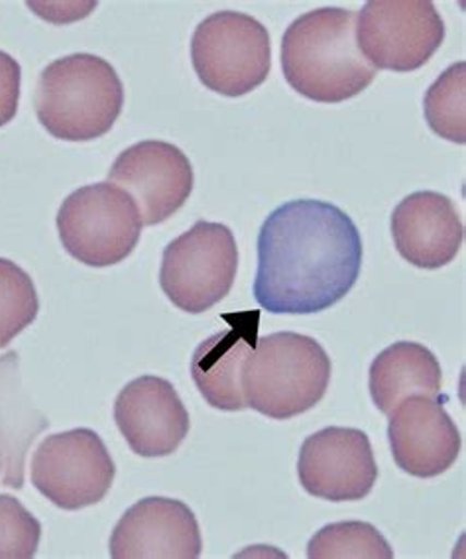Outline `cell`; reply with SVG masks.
Masks as SVG:
<instances>
[{
	"label": "cell",
	"mask_w": 466,
	"mask_h": 559,
	"mask_svg": "<svg viewBox=\"0 0 466 559\" xmlns=\"http://www.w3.org/2000/svg\"><path fill=\"white\" fill-rule=\"evenodd\" d=\"M21 85V63L7 51H0V129L9 124L19 112Z\"/></svg>",
	"instance_id": "cell-23"
},
{
	"label": "cell",
	"mask_w": 466,
	"mask_h": 559,
	"mask_svg": "<svg viewBox=\"0 0 466 559\" xmlns=\"http://www.w3.org/2000/svg\"><path fill=\"white\" fill-rule=\"evenodd\" d=\"M40 539V520L21 500L0 495V559H32Z\"/></svg>",
	"instance_id": "cell-22"
},
{
	"label": "cell",
	"mask_w": 466,
	"mask_h": 559,
	"mask_svg": "<svg viewBox=\"0 0 466 559\" xmlns=\"http://www.w3.org/2000/svg\"><path fill=\"white\" fill-rule=\"evenodd\" d=\"M282 70L291 90L315 103H343L377 78L358 48L357 14L337 7L306 12L282 38Z\"/></svg>",
	"instance_id": "cell-2"
},
{
	"label": "cell",
	"mask_w": 466,
	"mask_h": 559,
	"mask_svg": "<svg viewBox=\"0 0 466 559\" xmlns=\"http://www.w3.org/2000/svg\"><path fill=\"white\" fill-rule=\"evenodd\" d=\"M443 40L445 22L429 0H370L358 14V48L374 70H419Z\"/></svg>",
	"instance_id": "cell-8"
},
{
	"label": "cell",
	"mask_w": 466,
	"mask_h": 559,
	"mask_svg": "<svg viewBox=\"0 0 466 559\" xmlns=\"http://www.w3.org/2000/svg\"><path fill=\"white\" fill-rule=\"evenodd\" d=\"M360 266L362 237L345 211L289 201L260 229L254 298L270 313H319L355 288Z\"/></svg>",
	"instance_id": "cell-1"
},
{
	"label": "cell",
	"mask_w": 466,
	"mask_h": 559,
	"mask_svg": "<svg viewBox=\"0 0 466 559\" xmlns=\"http://www.w3.org/2000/svg\"><path fill=\"white\" fill-rule=\"evenodd\" d=\"M40 300L31 274L0 259V349L9 347L38 318Z\"/></svg>",
	"instance_id": "cell-21"
},
{
	"label": "cell",
	"mask_w": 466,
	"mask_h": 559,
	"mask_svg": "<svg viewBox=\"0 0 466 559\" xmlns=\"http://www.w3.org/2000/svg\"><path fill=\"white\" fill-rule=\"evenodd\" d=\"M115 421L130 450L148 460L176 453L191 428L178 390L154 374H144L120 390Z\"/></svg>",
	"instance_id": "cell-12"
},
{
	"label": "cell",
	"mask_w": 466,
	"mask_h": 559,
	"mask_svg": "<svg viewBox=\"0 0 466 559\" xmlns=\"http://www.w3.org/2000/svg\"><path fill=\"white\" fill-rule=\"evenodd\" d=\"M109 181L136 203L142 225H159L174 217L193 191L191 162L178 146L164 140H144L120 154Z\"/></svg>",
	"instance_id": "cell-10"
},
{
	"label": "cell",
	"mask_w": 466,
	"mask_h": 559,
	"mask_svg": "<svg viewBox=\"0 0 466 559\" xmlns=\"http://www.w3.org/2000/svg\"><path fill=\"white\" fill-rule=\"evenodd\" d=\"M237 270L239 247L232 230L198 221L164 249L159 286L179 310L203 313L227 298Z\"/></svg>",
	"instance_id": "cell-6"
},
{
	"label": "cell",
	"mask_w": 466,
	"mask_h": 559,
	"mask_svg": "<svg viewBox=\"0 0 466 559\" xmlns=\"http://www.w3.org/2000/svg\"><path fill=\"white\" fill-rule=\"evenodd\" d=\"M387 440L397 467L417 479H433L458 460L463 438L437 399L409 396L390 414Z\"/></svg>",
	"instance_id": "cell-14"
},
{
	"label": "cell",
	"mask_w": 466,
	"mask_h": 559,
	"mask_svg": "<svg viewBox=\"0 0 466 559\" xmlns=\"http://www.w3.org/2000/svg\"><path fill=\"white\" fill-rule=\"evenodd\" d=\"M392 237L402 259L417 269H443L456 259L465 225L455 203L437 191H416L392 215Z\"/></svg>",
	"instance_id": "cell-15"
},
{
	"label": "cell",
	"mask_w": 466,
	"mask_h": 559,
	"mask_svg": "<svg viewBox=\"0 0 466 559\" xmlns=\"http://www.w3.org/2000/svg\"><path fill=\"white\" fill-rule=\"evenodd\" d=\"M298 475L311 497L331 502L367 499L378 480L370 438L357 428H325L303 441Z\"/></svg>",
	"instance_id": "cell-11"
},
{
	"label": "cell",
	"mask_w": 466,
	"mask_h": 559,
	"mask_svg": "<svg viewBox=\"0 0 466 559\" xmlns=\"http://www.w3.org/2000/svg\"><path fill=\"white\" fill-rule=\"evenodd\" d=\"M2 469H4V460H2V450H0V479H2Z\"/></svg>",
	"instance_id": "cell-24"
},
{
	"label": "cell",
	"mask_w": 466,
	"mask_h": 559,
	"mask_svg": "<svg viewBox=\"0 0 466 559\" xmlns=\"http://www.w3.org/2000/svg\"><path fill=\"white\" fill-rule=\"evenodd\" d=\"M429 129L441 139L466 142V63L456 61L429 87L426 95Z\"/></svg>",
	"instance_id": "cell-20"
},
{
	"label": "cell",
	"mask_w": 466,
	"mask_h": 559,
	"mask_svg": "<svg viewBox=\"0 0 466 559\" xmlns=\"http://www.w3.org/2000/svg\"><path fill=\"white\" fill-rule=\"evenodd\" d=\"M331 382V359L318 340L294 331L260 337L242 367L247 408L272 419L315 408Z\"/></svg>",
	"instance_id": "cell-4"
},
{
	"label": "cell",
	"mask_w": 466,
	"mask_h": 559,
	"mask_svg": "<svg viewBox=\"0 0 466 559\" xmlns=\"http://www.w3.org/2000/svg\"><path fill=\"white\" fill-rule=\"evenodd\" d=\"M63 249L93 269L129 259L142 235V217L127 191L110 181L73 191L58 211Z\"/></svg>",
	"instance_id": "cell-5"
},
{
	"label": "cell",
	"mask_w": 466,
	"mask_h": 559,
	"mask_svg": "<svg viewBox=\"0 0 466 559\" xmlns=\"http://www.w3.org/2000/svg\"><path fill=\"white\" fill-rule=\"evenodd\" d=\"M50 421L32 404L22 386L19 353L0 355V450L4 460L2 485L21 490L24 487V467L32 443Z\"/></svg>",
	"instance_id": "cell-17"
},
{
	"label": "cell",
	"mask_w": 466,
	"mask_h": 559,
	"mask_svg": "<svg viewBox=\"0 0 466 559\" xmlns=\"http://www.w3.org/2000/svg\"><path fill=\"white\" fill-rule=\"evenodd\" d=\"M368 374L372 402L386 416L409 396L439 399L443 386V370L435 355L414 341H399L382 350Z\"/></svg>",
	"instance_id": "cell-18"
},
{
	"label": "cell",
	"mask_w": 466,
	"mask_h": 559,
	"mask_svg": "<svg viewBox=\"0 0 466 559\" xmlns=\"http://www.w3.org/2000/svg\"><path fill=\"white\" fill-rule=\"evenodd\" d=\"M36 117L53 139L89 142L105 136L124 107L119 73L93 53H73L41 71Z\"/></svg>",
	"instance_id": "cell-3"
},
{
	"label": "cell",
	"mask_w": 466,
	"mask_h": 559,
	"mask_svg": "<svg viewBox=\"0 0 466 559\" xmlns=\"http://www.w3.org/2000/svg\"><path fill=\"white\" fill-rule=\"evenodd\" d=\"M201 549L193 510L181 500L150 497L122 514L109 551L115 559H198Z\"/></svg>",
	"instance_id": "cell-13"
},
{
	"label": "cell",
	"mask_w": 466,
	"mask_h": 559,
	"mask_svg": "<svg viewBox=\"0 0 466 559\" xmlns=\"http://www.w3.org/2000/svg\"><path fill=\"white\" fill-rule=\"evenodd\" d=\"M117 467L105 441L89 428L41 441L32 457V485L61 510H81L109 495Z\"/></svg>",
	"instance_id": "cell-9"
},
{
	"label": "cell",
	"mask_w": 466,
	"mask_h": 559,
	"mask_svg": "<svg viewBox=\"0 0 466 559\" xmlns=\"http://www.w3.org/2000/svg\"><path fill=\"white\" fill-rule=\"evenodd\" d=\"M227 330L199 343L191 357V377L208 406L223 412L247 408L242 396V367L259 341V311L230 313Z\"/></svg>",
	"instance_id": "cell-16"
},
{
	"label": "cell",
	"mask_w": 466,
	"mask_h": 559,
	"mask_svg": "<svg viewBox=\"0 0 466 559\" xmlns=\"http://www.w3.org/2000/svg\"><path fill=\"white\" fill-rule=\"evenodd\" d=\"M199 81L225 97H242L268 80L270 34L262 22L242 12H215L199 24L191 40Z\"/></svg>",
	"instance_id": "cell-7"
},
{
	"label": "cell",
	"mask_w": 466,
	"mask_h": 559,
	"mask_svg": "<svg viewBox=\"0 0 466 559\" xmlns=\"http://www.w3.org/2000/svg\"><path fill=\"white\" fill-rule=\"evenodd\" d=\"M309 559H392L394 549L368 522H335L309 539Z\"/></svg>",
	"instance_id": "cell-19"
}]
</instances>
